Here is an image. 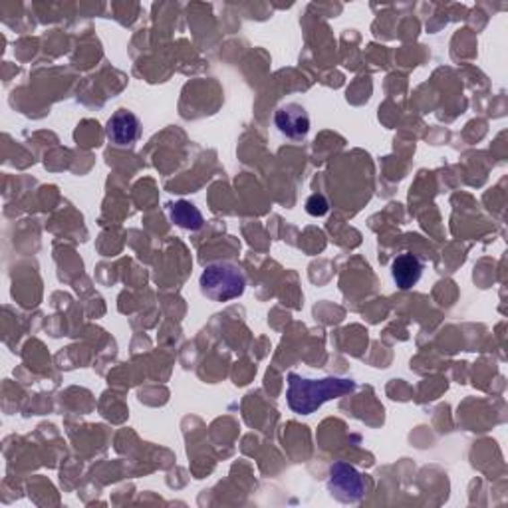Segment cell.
Listing matches in <instances>:
<instances>
[{
	"label": "cell",
	"mask_w": 508,
	"mask_h": 508,
	"mask_svg": "<svg viewBox=\"0 0 508 508\" xmlns=\"http://www.w3.org/2000/svg\"><path fill=\"white\" fill-rule=\"evenodd\" d=\"M355 388L354 380L347 378H326V380H306L302 375H288V407L298 416H312L326 401L342 398L352 393Z\"/></svg>",
	"instance_id": "obj_1"
},
{
	"label": "cell",
	"mask_w": 508,
	"mask_h": 508,
	"mask_svg": "<svg viewBox=\"0 0 508 508\" xmlns=\"http://www.w3.org/2000/svg\"><path fill=\"white\" fill-rule=\"evenodd\" d=\"M201 293L213 302H229L242 296L247 288V278L242 270L229 262H216V265L206 267L199 280Z\"/></svg>",
	"instance_id": "obj_2"
},
{
	"label": "cell",
	"mask_w": 508,
	"mask_h": 508,
	"mask_svg": "<svg viewBox=\"0 0 508 508\" xmlns=\"http://www.w3.org/2000/svg\"><path fill=\"white\" fill-rule=\"evenodd\" d=\"M328 491L336 501L354 504L365 496V481L357 470L347 463H336L328 477Z\"/></svg>",
	"instance_id": "obj_3"
},
{
	"label": "cell",
	"mask_w": 508,
	"mask_h": 508,
	"mask_svg": "<svg viewBox=\"0 0 508 508\" xmlns=\"http://www.w3.org/2000/svg\"><path fill=\"white\" fill-rule=\"evenodd\" d=\"M106 136L111 144L118 147H127L134 145L141 136V124L136 114H131L127 109H119L114 116L109 118Z\"/></svg>",
	"instance_id": "obj_4"
},
{
	"label": "cell",
	"mask_w": 508,
	"mask_h": 508,
	"mask_svg": "<svg viewBox=\"0 0 508 508\" xmlns=\"http://www.w3.org/2000/svg\"><path fill=\"white\" fill-rule=\"evenodd\" d=\"M275 124L282 136L290 139H300L310 131V116L300 103H286V106L278 108Z\"/></svg>",
	"instance_id": "obj_5"
},
{
	"label": "cell",
	"mask_w": 508,
	"mask_h": 508,
	"mask_svg": "<svg viewBox=\"0 0 508 508\" xmlns=\"http://www.w3.org/2000/svg\"><path fill=\"white\" fill-rule=\"evenodd\" d=\"M423 275V262L411 252H403L391 262V276L401 290H409L419 282Z\"/></svg>",
	"instance_id": "obj_6"
},
{
	"label": "cell",
	"mask_w": 508,
	"mask_h": 508,
	"mask_svg": "<svg viewBox=\"0 0 508 508\" xmlns=\"http://www.w3.org/2000/svg\"><path fill=\"white\" fill-rule=\"evenodd\" d=\"M169 216L177 227L187 231H199L203 227V215L197 206L189 201H177L169 205Z\"/></svg>",
	"instance_id": "obj_7"
},
{
	"label": "cell",
	"mask_w": 508,
	"mask_h": 508,
	"mask_svg": "<svg viewBox=\"0 0 508 508\" xmlns=\"http://www.w3.org/2000/svg\"><path fill=\"white\" fill-rule=\"evenodd\" d=\"M306 211L312 216H324L328 211H330V203H328L324 195L316 193L306 201Z\"/></svg>",
	"instance_id": "obj_8"
}]
</instances>
